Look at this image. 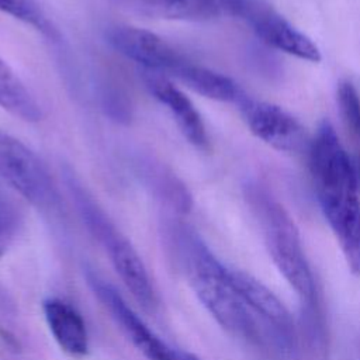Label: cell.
<instances>
[{"label": "cell", "mask_w": 360, "mask_h": 360, "mask_svg": "<svg viewBox=\"0 0 360 360\" xmlns=\"http://www.w3.org/2000/svg\"><path fill=\"white\" fill-rule=\"evenodd\" d=\"M309 170L321 210L336 235L346 263L360 276L359 177L333 125L323 120L308 146Z\"/></svg>", "instance_id": "6da1fadb"}, {"label": "cell", "mask_w": 360, "mask_h": 360, "mask_svg": "<svg viewBox=\"0 0 360 360\" xmlns=\"http://www.w3.org/2000/svg\"><path fill=\"white\" fill-rule=\"evenodd\" d=\"M248 198L260 222L264 243L276 269L295 291L305 309L312 311L316 301L315 280L295 222L266 188L249 187Z\"/></svg>", "instance_id": "7a4b0ae2"}, {"label": "cell", "mask_w": 360, "mask_h": 360, "mask_svg": "<svg viewBox=\"0 0 360 360\" xmlns=\"http://www.w3.org/2000/svg\"><path fill=\"white\" fill-rule=\"evenodd\" d=\"M186 252L191 285L212 318L231 335L259 342L256 319L226 277V267L191 233H186Z\"/></svg>", "instance_id": "3957f363"}, {"label": "cell", "mask_w": 360, "mask_h": 360, "mask_svg": "<svg viewBox=\"0 0 360 360\" xmlns=\"http://www.w3.org/2000/svg\"><path fill=\"white\" fill-rule=\"evenodd\" d=\"M69 188L75 195L76 204L87 228L104 246L122 283L145 309H153L158 304L156 291L135 248L115 228V225L94 202V200L87 195L86 190H83V187L73 180V176H70Z\"/></svg>", "instance_id": "277c9868"}, {"label": "cell", "mask_w": 360, "mask_h": 360, "mask_svg": "<svg viewBox=\"0 0 360 360\" xmlns=\"http://www.w3.org/2000/svg\"><path fill=\"white\" fill-rule=\"evenodd\" d=\"M0 177L38 208L56 201L51 174L39 156L20 139L0 132Z\"/></svg>", "instance_id": "5b68a950"}, {"label": "cell", "mask_w": 360, "mask_h": 360, "mask_svg": "<svg viewBox=\"0 0 360 360\" xmlns=\"http://www.w3.org/2000/svg\"><path fill=\"white\" fill-rule=\"evenodd\" d=\"M219 3L222 8L245 20L269 46L302 60H321V52L314 41L271 7L257 0H219Z\"/></svg>", "instance_id": "8992f818"}, {"label": "cell", "mask_w": 360, "mask_h": 360, "mask_svg": "<svg viewBox=\"0 0 360 360\" xmlns=\"http://www.w3.org/2000/svg\"><path fill=\"white\" fill-rule=\"evenodd\" d=\"M86 280L103 307L111 314L132 345L149 360H180L174 352L143 322V319L128 305L117 288L100 277L96 271L87 270Z\"/></svg>", "instance_id": "52a82bcc"}, {"label": "cell", "mask_w": 360, "mask_h": 360, "mask_svg": "<svg viewBox=\"0 0 360 360\" xmlns=\"http://www.w3.org/2000/svg\"><path fill=\"white\" fill-rule=\"evenodd\" d=\"M250 132L277 150H308L309 142L300 121L284 108L249 97L246 93L236 103Z\"/></svg>", "instance_id": "ba28073f"}, {"label": "cell", "mask_w": 360, "mask_h": 360, "mask_svg": "<svg viewBox=\"0 0 360 360\" xmlns=\"http://www.w3.org/2000/svg\"><path fill=\"white\" fill-rule=\"evenodd\" d=\"M107 42L122 56L136 62L143 70L170 77L186 59L158 34L132 25H114L105 32Z\"/></svg>", "instance_id": "9c48e42d"}, {"label": "cell", "mask_w": 360, "mask_h": 360, "mask_svg": "<svg viewBox=\"0 0 360 360\" xmlns=\"http://www.w3.org/2000/svg\"><path fill=\"white\" fill-rule=\"evenodd\" d=\"M226 277L250 312L259 315L262 321L271 326L283 345L291 346L295 335L294 319L281 300L267 285L246 271L226 267Z\"/></svg>", "instance_id": "30bf717a"}, {"label": "cell", "mask_w": 360, "mask_h": 360, "mask_svg": "<svg viewBox=\"0 0 360 360\" xmlns=\"http://www.w3.org/2000/svg\"><path fill=\"white\" fill-rule=\"evenodd\" d=\"M143 73L146 87L152 96L170 111L184 138L195 148L207 149L208 135L202 117L188 96L169 77L150 70H143Z\"/></svg>", "instance_id": "8fae6325"}, {"label": "cell", "mask_w": 360, "mask_h": 360, "mask_svg": "<svg viewBox=\"0 0 360 360\" xmlns=\"http://www.w3.org/2000/svg\"><path fill=\"white\" fill-rule=\"evenodd\" d=\"M42 309L58 346L70 357H84L89 353V332L77 309L56 297L46 298L42 302Z\"/></svg>", "instance_id": "7c38bea8"}, {"label": "cell", "mask_w": 360, "mask_h": 360, "mask_svg": "<svg viewBox=\"0 0 360 360\" xmlns=\"http://www.w3.org/2000/svg\"><path fill=\"white\" fill-rule=\"evenodd\" d=\"M170 77L180 82L190 90L198 93L200 96L215 101L236 104L245 94V91L231 77L195 63L187 58L172 73Z\"/></svg>", "instance_id": "4fadbf2b"}, {"label": "cell", "mask_w": 360, "mask_h": 360, "mask_svg": "<svg viewBox=\"0 0 360 360\" xmlns=\"http://www.w3.org/2000/svg\"><path fill=\"white\" fill-rule=\"evenodd\" d=\"M0 108L25 122L42 120V108L25 83L0 58Z\"/></svg>", "instance_id": "5bb4252c"}, {"label": "cell", "mask_w": 360, "mask_h": 360, "mask_svg": "<svg viewBox=\"0 0 360 360\" xmlns=\"http://www.w3.org/2000/svg\"><path fill=\"white\" fill-rule=\"evenodd\" d=\"M136 11L169 20L200 21L221 13L219 0H124Z\"/></svg>", "instance_id": "9a60e30c"}, {"label": "cell", "mask_w": 360, "mask_h": 360, "mask_svg": "<svg viewBox=\"0 0 360 360\" xmlns=\"http://www.w3.org/2000/svg\"><path fill=\"white\" fill-rule=\"evenodd\" d=\"M0 11L34 27L37 31L52 39L59 37L53 24L32 0H0Z\"/></svg>", "instance_id": "2e32d148"}, {"label": "cell", "mask_w": 360, "mask_h": 360, "mask_svg": "<svg viewBox=\"0 0 360 360\" xmlns=\"http://www.w3.org/2000/svg\"><path fill=\"white\" fill-rule=\"evenodd\" d=\"M338 105L343 125L360 143V96L352 82L345 80L338 87Z\"/></svg>", "instance_id": "e0dca14e"}, {"label": "cell", "mask_w": 360, "mask_h": 360, "mask_svg": "<svg viewBox=\"0 0 360 360\" xmlns=\"http://www.w3.org/2000/svg\"><path fill=\"white\" fill-rule=\"evenodd\" d=\"M21 225L18 207L7 197L0 195V257L14 242Z\"/></svg>", "instance_id": "ac0fdd59"}, {"label": "cell", "mask_w": 360, "mask_h": 360, "mask_svg": "<svg viewBox=\"0 0 360 360\" xmlns=\"http://www.w3.org/2000/svg\"><path fill=\"white\" fill-rule=\"evenodd\" d=\"M180 360H197L194 356H190V354H184Z\"/></svg>", "instance_id": "d6986e66"}, {"label": "cell", "mask_w": 360, "mask_h": 360, "mask_svg": "<svg viewBox=\"0 0 360 360\" xmlns=\"http://www.w3.org/2000/svg\"><path fill=\"white\" fill-rule=\"evenodd\" d=\"M356 170H357V177H359V184H360V160H359V165H357Z\"/></svg>", "instance_id": "ffe728a7"}]
</instances>
